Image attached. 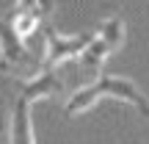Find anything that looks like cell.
Here are the masks:
<instances>
[{
    "label": "cell",
    "instance_id": "obj_2",
    "mask_svg": "<svg viewBox=\"0 0 149 144\" xmlns=\"http://www.w3.org/2000/svg\"><path fill=\"white\" fill-rule=\"evenodd\" d=\"M124 20L122 17H108V20L100 22L97 33H91L88 44L83 47V53L77 55L80 64L91 72H100L102 64L108 61V55H113L119 47L124 44Z\"/></svg>",
    "mask_w": 149,
    "mask_h": 144
},
{
    "label": "cell",
    "instance_id": "obj_1",
    "mask_svg": "<svg viewBox=\"0 0 149 144\" xmlns=\"http://www.w3.org/2000/svg\"><path fill=\"white\" fill-rule=\"evenodd\" d=\"M102 97H113V100L133 103V105H135L138 97H141V91H138V86H135L130 78H119V75H100L91 86H83V89H77V91L69 97L64 114H66L69 119L77 117V114H86L88 108H94Z\"/></svg>",
    "mask_w": 149,
    "mask_h": 144
},
{
    "label": "cell",
    "instance_id": "obj_3",
    "mask_svg": "<svg viewBox=\"0 0 149 144\" xmlns=\"http://www.w3.org/2000/svg\"><path fill=\"white\" fill-rule=\"evenodd\" d=\"M31 64L25 42L14 31V17L6 14L0 20V72H22Z\"/></svg>",
    "mask_w": 149,
    "mask_h": 144
},
{
    "label": "cell",
    "instance_id": "obj_4",
    "mask_svg": "<svg viewBox=\"0 0 149 144\" xmlns=\"http://www.w3.org/2000/svg\"><path fill=\"white\" fill-rule=\"evenodd\" d=\"M44 39H47V44H44V67H53L55 70L58 64H64V61H69V58H77V55L83 53V47L88 44L91 33L61 36L53 28H44Z\"/></svg>",
    "mask_w": 149,
    "mask_h": 144
},
{
    "label": "cell",
    "instance_id": "obj_8",
    "mask_svg": "<svg viewBox=\"0 0 149 144\" xmlns=\"http://www.w3.org/2000/svg\"><path fill=\"white\" fill-rule=\"evenodd\" d=\"M135 108H138V111H141V117H144L146 122H149V100H144V94L138 97V103H135Z\"/></svg>",
    "mask_w": 149,
    "mask_h": 144
},
{
    "label": "cell",
    "instance_id": "obj_7",
    "mask_svg": "<svg viewBox=\"0 0 149 144\" xmlns=\"http://www.w3.org/2000/svg\"><path fill=\"white\" fill-rule=\"evenodd\" d=\"M14 11H25V14L39 17V20H47L55 11V0H17Z\"/></svg>",
    "mask_w": 149,
    "mask_h": 144
},
{
    "label": "cell",
    "instance_id": "obj_6",
    "mask_svg": "<svg viewBox=\"0 0 149 144\" xmlns=\"http://www.w3.org/2000/svg\"><path fill=\"white\" fill-rule=\"evenodd\" d=\"M8 144H36L33 136V122H31V103L17 100L11 108V122H8Z\"/></svg>",
    "mask_w": 149,
    "mask_h": 144
},
{
    "label": "cell",
    "instance_id": "obj_5",
    "mask_svg": "<svg viewBox=\"0 0 149 144\" xmlns=\"http://www.w3.org/2000/svg\"><path fill=\"white\" fill-rule=\"evenodd\" d=\"M61 86L64 83H61L58 72H55L53 67H44V70H36L33 78H28L25 83H22L19 97L28 100V103H39V100H44V97H53L55 91H61Z\"/></svg>",
    "mask_w": 149,
    "mask_h": 144
}]
</instances>
